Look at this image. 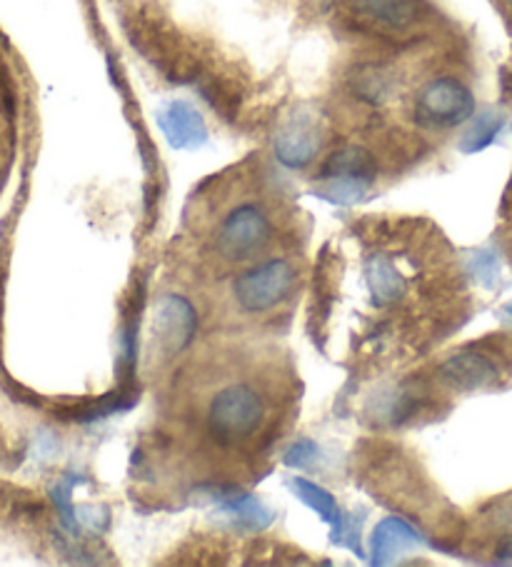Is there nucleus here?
Wrapping results in <instances>:
<instances>
[{"mask_svg": "<svg viewBox=\"0 0 512 567\" xmlns=\"http://www.w3.org/2000/svg\"><path fill=\"white\" fill-rule=\"evenodd\" d=\"M268 400L250 380H231L205 403L203 425L215 445L245 447L268 425Z\"/></svg>", "mask_w": 512, "mask_h": 567, "instance_id": "f257e3e1", "label": "nucleus"}, {"mask_svg": "<svg viewBox=\"0 0 512 567\" xmlns=\"http://www.w3.org/2000/svg\"><path fill=\"white\" fill-rule=\"evenodd\" d=\"M410 118L422 131L446 133L475 118V95L455 75H436L418 87L410 103Z\"/></svg>", "mask_w": 512, "mask_h": 567, "instance_id": "f03ea898", "label": "nucleus"}, {"mask_svg": "<svg viewBox=\"0 0 512 567\" xmlns=\"http://www.w3.org/2000/svg\"><path fill=\"white\" fill-rule=\"evenodd\" d=\"M275 223L263 203L245 200L233 205L215 228L213 248L225 262H245L270 246Z\"/></svg>", "mask_w": 512, "mask_h": 567, "instance_id": "7ed1b4c3", "label": "nucleus"}, {"mask_svg": "<svg viewBox=\"0 0 512 567\" xmlns=\"http://www.w3.org/2000/svg\"><path fill=\"white\" fill-rule=\"evenodd\" d=\"M295 288H298V268L288 258H275L238 276L233 282V296L243 312L263 316L283 306Z\"/></svg>", "mask_w": 512, "mask_h": 567, "instance_id": "20e7f679", "label": "nucleus"}, {"mask_svg": "<svg viewBox=\"0 0 512 567\" xmlns=\"http://www.w3.org/2000/svg\"><path fill=\"white\" fill-rule=\"evenodd\" d=\"M378 178V161L362 145H342L340 151L325 158L318 171V181L325 185V195L335 203H356L370 190Z\"/></svg>", "mask_w": 512, "mask_h": 567, "instance_id": "39448f33", "label": "nucleus"}, {"mask_svg": "<svg viewBox=\"0 0 512 567\" xmlns=\"http://www.w3.org/2000/svg\"><path fill=\"white\" fill-rule=\"evenodd\" d=\"M348 13L360 31L382 38L410 35L426 23V0H348Z\"/></svg>", "mask_w": 512, "mask_h": 567, "instance_id": "423d86ee", "label": "nucleus"}, {"mask_svg": "<svg viewBox=\"0 0 512 567\" xmlns=\"http://www.w3.org/2000/svg\"><path fill=\"white\" fill-rule=\"evenodd\" d=\"M325 131L318 115L298 111L285 121L275 135V158L293 171L308 168L322 151Z\"/></svg>", "mask_w": 512, "mask_h": 567, "instance_id": "0eeeda50", "label": "nucleus"}, {"mask_svg": "<svg viewBox=\"0 0 512 567\" xmlns=\"http://www.w3.org/2000/svg\"><path fill=\"white\" fill-rule=\"evenodd\" d=\"M198 328L193 306L181 296H165L155 310V343L165 355H175L191 343Z\"/></svg>", "mask_w": 512, "mask_h": 567, "instance_id": "6e6552de", "label": "nucleus"}, {"mask_svg": "<svg viewBox=\"0 0 512 567\" xmlns=\"http://www.w3.org/2000/svg\"><path fill=\"white\" fill-rule=\"evenodd\" d=\"M157 125H161L163 135L173 148L191 151L208 141V128H205L203 115L185 101L165 103L161 113H157Z\"/></svg>", "mask_w": 512, "mask_h": 567, "instance_id": "1a4fd4ad", "label": "nucleus"}, {"mask_svg": "<svg viewBox=\"0 0 512 567\" xmlns=\"http://www.w3.org/2000/svg\"><path fill=\"white\" fill-rule=\"evenodd\" d=\"M438 378L442 383L460 390V393H470V390L488 388L498 380V368L492 365L482 353H472V350H462V353L450 355L442 360L438 368Z\"/></svg>", "mask_w": 512, "mask_h": 567, "instance_id": "9d476101", "label": "nucleus"}, {"mask_svg": "<svg viewBox=\"0 0 512 567\" xmlns=\"http://www.w3.org/2000/svg\"><path fill=\"white\" fill-rule=\"evenodd\" d=\"M368 286L378 306H392L408 292V280L388 256H370L366 266Z\"/></svg>", "mask_w": 512, "mask_h": 567, "instance_id": "9b49d317", "label": "nucleus"}, {"mask_svg": "<svg viewBox=\"0 0 512 567\" xmlns=\"http://www.w3.org/2000/svg\"><path fill=\"white\" fill-rule=\"evenodd\" d=\"M412 543H418V535L412 527H408L402 520L396 517H388L376 527V535H372V560L376 563H388L390 557L406 550Z\"/></svg>", "mask_w": 512, "mask_h": 567, "instance_id": "f8f14e48", "label": "nucleus"}, {"mask_svg": "<svg viewBox=\"0 0 512 567\" xmlns=\"http://www.w3.org/2000/svg\"><path fill=\"white\" fill-rule=\"evenodd\" d=\"M352 93H356L358 101L380 105L386 103L392 93V75L388 68L382 65H362L352 75Z\"/></svg>", "mask_w": 512, "mask_h": 567, "instance_id": "ddd939ff", "label": "nucleus"}, {"mask_svg": "<svg viewBox=\"0 0 512 567\" xmlns=\"http://www.w3.org/2000/svg\"><path fill=\"white\" fill-rule=\"evenodd\" d=\"M223 511L233 515L235 520L245 527H253V530H260L270 523V513L265 511V507L255 501L253 495H240V493H231V495H223Z\"/></svg>", "mask_w": 512, "mask_h": 567, "instance_id": "4468645a", "label": "nucleus"}, {"mask_svg": "<svg viewBox=\"0 0 512 567\" xmlns=\"http://www.w3.org/2000/svg\"><path fill=\"white\" fill-rule=\"evenodd\" d=\"M293 487L295 493L300 495V501L305 505H310L315 513H318L325 523H332L335 525V533L340 530V513H338V505H335L332 495L328 491H322V487L313 485L308 481H303V477H298V481H293Z\"/></svg>", "mask_w": 512, "mask_h": 567, "instance_id": "2eb2a0df", "label": "nucleus"}, {"mask_svg": "<svg viewBox=\"0 0 512 567\" xmlns=\"http://www.w3.org/2000/svg\"><path fill=\"white\" fill-rule=\"evenodd\" d=\"M502 128V118L495 113H482L478 118H472L468 133L462 135L460 148L465 153H478L495 141V135Z\"/></svg>", "mask_w": 512, "mask_h": 567, "instance_id": "dca6fc26", "label": "nucleus"}, {"mask_svg": "<svg viewBox=\"0 0 512 567\" xmlns=\"http://www.w3.org/2000/svg\"><path fill=\"white\" fill-rule=\"evenodd\" d=\"M315 457H318V447L310 440H298L290 450L288 455H285V463L290 467H310Z\"/></svg>", "mask_w": 512, "mask_h": 567, "instance_id": "f3484780", "label": "nucleus"}, {"mask_svg": "<svg viewBox=\"0 0 512 567\" xmlns=\"http://www.w3.org/2000/svg\"><path fill=\"white\" fill-rule=\"evenodd\" d=\"M472 266H475L478 278L485 282V286H492L500 276V262L492 252H478L475 260H472Z\"/></svg>", "mask_w": 512, "mask_h": 567, "instance_id": "a211bd4d", "label": "nucleus"}, {"mask_svg": "<svg viewBox=\"0 0 512 567\" xmlns=\"http://www.w3.org/2000/svg\"><path fill=\"white\" fill-rule=\"evenodd\" d=\"M492 560L498 565H512V533L500 537L495 550H492Z\"/></svg>", "mask_w": 512, "mask_h": 567, "instance_id": "6ab92c4d", "label": "nucleus"}, {"mask_svg": "<svg viewBox=\"0 0 512 567\" xmlns=\"http://www.w3.org/2000/svg\"><path fill=\"white\" fill-rule=\"evenodd\" d=\"M505 316H510V318H512V302H510V306L505 308Z\"/></svg>", "mask_w": 512, "mask_h": 567, "instance_id": "aec40b11", "label": "nucleus"}, {"mask_svg": "<svg viewBox=\"0 0 512 567\" xmlns=\"http://www.w3.org/2000/svg\"><path fill=\"white\" fill-rule=\"evenodd\" d=\"M508 6H510V8H512V0H508Z\"/></svg>", "mask_w": 512, "mask_h": 567, "instance_id": "412c9836", "label": "nucleus"}]
</instances>
